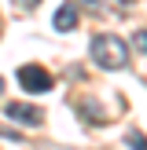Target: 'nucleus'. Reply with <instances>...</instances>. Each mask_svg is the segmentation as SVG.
Returning a JSON list of instances; mask_svg holds the SVG:
<instances>
[{"instance_id": "nucleus-1", "label": "nucleus", "mask_w": 147, "mask_h": 150, "mask_svg": "<svg viewBox=\"0 0 147 150\" xmlns=\"http://www.w3.org/2000/svg\"><path fill=\"white\" fill-rule=\"evenodd\" d=\"M92 59L103 70H121L129 62V44L114 33H99V37H92Z\"/></svg>"}, {"instance_id": "nucleus-2", "label": "nucleus", "mask_w": 147, "mask_h": 150, "mask_svg": "<svg viewBox=\"0 0 147 150\" xmlns=\"http://www.w3.org/2000/svg\"><path fill=\"white\" fill-rule=\"evenodd\" d=\"M19 84L26 88L29 95H44L51 88V73L44 70V66H37V62H26V66H19Z\"/></svg>"}, {"instance_id": "nucleus-3", "label": "nucleus", "mask_w": 147, "mask_h": 150, "mask_svg": "<svg viewBox=\"0 0 147 150\" xmlns=\"http://www.w3.org/2000/svg\"><path fill=\"white\" fill-rule=\"evenodd\" d=\"M7 117H11L15 125L33 128V125L44 121V110H41V106H29V103H11V106H7Z\"/></svg>"}, {"instance_id": "nucleus-4", "label": "nucleus", "mask_w": 147, "mask_h": 150, "mask_svg": "<svg viewBox=\"0 0 147 150\" xmlns=\"http://www.w3.org/2000/svg\"><path fill=\"white\" fill-rule=\"evenodd\" d=\"M51 26H55L59 33L74 29V26H77V4H74V0H70V4H63V7L55 11V18H51Z\"/></svg>"}, {"instance_id": "nucleus-5", "label": "nucleus", "mask_w": 147, "mask_h": 150, "mask_svg": "<svg viewBox=\"0 0 147 150\" xmlns=\"http://www.w3.org/2000/svg\"><path fill=\"white\" fill-rule=\"evenodd\" d=\"M77 106H81V114H85V121H88V125H103V121H107V114H103V106H99V103L81 99Z\"/></svg>"}, {"instance_id": "nucleus-6", "label": "nucleus", "mask_w": 147, "mask_h": 150, "mask_svg": "<svg viewBox=\"0 0 147 150\" xmlns=\"http://www.w3.org/2000/svg\"><path fill=\"white\" fill-rule=\"evenodd\" d=\"M125 143H129V150H147V136H143V132H136V128H132Z\"/></svg>"}, {"instance_id": "nucleus-7", "label": "nucleus", "mask_w": 147, "mask_h": 150, "mask_svg": "<svg viewBox=\"0 0 147 150\" xmlns=\"http://www.w3.org/2000/svg\"><path fill=\"white\" fill-rule=\"evenodd\" d=\"M15 4H19V7H26V11H29V7H37L41 0H15Z\"/></svg>"}, {"instance_id": "nucleus-8", "label": "nucleus", "mask_w": 147, "mask_h": 150, "mask_svg": "<svg viewBox=\"0 0 147 150\" xmlns=\"http://www.w3.org/2000/svg\"><path fill=\"white\" fill-rule=\"evenodd\" d=\"M81 4H88V7H99V4H103V0H81Z\"/></svg>"}, {"instance_id": "nucleus-9", "label": "nucleus", "mask_w": 147, "mask_h": 150, "mask_svg": "<svg viewBox=\"0 0 147 150\" xmlns=\"http://www.w3.org/2000/svg\"><path fill=\"white\" fill-rule=\"evenodd\" d=\"M140 44H143V48H147V33H140Z\"/></svg>"}, {"instance_id": "nucleus-10", "label": "nucleus", "mask_w": 147, "mask_h": 150, "mask_svg": "<svg viewBox=\"0 0 147 150\" xmlns=\"http://www.w3.org/2000/svg\"><path fill=\"white\" fill-rule=\"evenodd\" d=\"M0 92H4V77H0Z\"/></svg>"}]
</instances>
